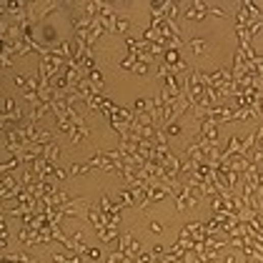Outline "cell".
<instances>
[{"mask_svg":"<svg viewBox=\"0 0 263 263\" xmlns=\"http://www.w3.org/2000/svg\"><path fill=\"white\" fill-rule=\"evenodd\" d=\"M128 28H130V20L123 18V15H118L116 23H113V30H116V33H128Z\"/></svg>","mask_w":263,"mask_h":263,"instance_id":"15","label":"cell"},{"mask_svg":"<svg viewBox=\"0 0 263 263\" xmlns=\"http://www.w3.org/2000/svg\"><path fill=\"white\" fill-rule=\"evenodd\" d=\"M56 123H58L60 133H65V136H70V133H73V120H70L68 116H56Z\"/></svg>","mask_w":263,"mask_h":263,"instance_id":"13","label":"cell"},{"mask_svg":"<svg viewBox=\"0 0 263 263\" xmlns=\"http://www.w3.org/2000/svg\"><path fill=\"white\" fill-rule=\"evenodd\" d=\"M141 248H143L141 241L133 233H120V238H118V243H116V251H120V253H123L125 258H130V261L141 253Z\"/></svg>","mask_w":263,"mask_h":263,"instance_id":"2","label":"cell"},{"mask_svg":"<svg viewBox=\"0 0 263 263\" xmlns=\"http://www.w3.org/2000/svg\"><path fill=\"white\" fill-rule=\"evenodd\" d=\"M23 163H20V158L18 155H10L5 163H0V175H5V173H13V171H18Z\"/></svg>","mask_w":263,"mask_h":263,"instance_id":"11","label":"cell"},{"mask_svg":"<svg viewBox=\"0 0 263 263\" xmlns=\"http://www.w3.org/2000/svg\"><path fill=\"white\" fill-rule=\"evenodd\" d=\"M118 65L123 68V70H133L136 68V56H125V58L118 60Z\"/></svg>","mask_w":263,"mask_h":263,"instance_id":"16","label":"cell"},{"mask_svg":"<svg viewBox=\"0 0 263 263\" xmlns=\"http://www.w3.org/2000/svg\"><path fill=\"white\" fill-rule=\"evenodd\" d=\"M83 258L88 263H100L103 261V251H100V246H88L86 253H83Z\"/></svg>","mask_w":263,"mask_h":263,"instance_id":"12","label":"cell"},{"mask_svg":"<svg viewBox=\"0 0 263 263\" xmlns=\"http://www.w3.org/2000/svg\"><path fill=\"white\" fill-rule=\"evenodd\" d=\"M86 78L90 81V86L95 88L98 93H103V86H106V78H103V73L98 70V68H93V70H88Z\"/></svg>","mask_w":263,"mask_h":263,"instance_id":"7","label":"cell"},{"mask_svg":"<svg viewBox=\"0 0 263 263\" xmlns=\"http://www.w3.org/2000/svg\"><path fill=\"white\" fill-rule=\"evenodd\" d=\"M148 231L150 233H163V223H158V221H148Z\"/></svg>","mask_w":263,"mask_h":263,"instance_id":"18","label":"cell"},{"mask_svg":"<svg viewBox=\"0 0 263 263\" xmlns=\"http://www.w3.org/2000/svg\"><path fill=\"white\" fill-rule=\"evenodd\" d=\"M161 130H163V136H166V138H178V136L183 133V125H180L178 120H171V123H166Z\"/></svg>","mask_w":263,"mask_h":263,"instance_id":"10","label":"cell"},{"mask_svg":"<svg viewBox=\"0 0 263 263\" xmlns=\"http://www.w3.org/2000/svg\"><path fill=\"white\" fill-rule=\"evenodd\" d=\"M208 8H211V3H188V8H186V13H183V18L186 20H201L208 15Z\"/></svg>","mask_w":263,"mask_h":263,"instance_id":"4","label":"cell"},{"mask_svg":"<svg viewBox=\"0 0 263 263\" xmlns=\"http://www.w3.org/2000/svg\"><path fill=\"white\" fill-rule=\"evenodd\" d=\"M188 48L193 50V56H203L205 50H208V45H205L203 38H193V40L188 43Z\"/></svg>","mask_w":263,"mask_h":263,"instance_id":"14","label":"cell"},{"mask_svg":"<svg viewBox=\"0 0 263 263\" xmlns=\"http://www.w3.org/2000/svg\"><path fill=\"white\" fill-rule=\"evenodd\" d=\"M130 113H133V116L150 113V98H136V100H133V106H130Z\"/></svg>","mask_w":263,"mask_h":263,"instance_id":"9","label":"cell"},{"mask_svg":"<svg viewBox=\"0 0 263 263\" xmlns=\"http://www.w3.org/2000/svg\"><path fill=\"white\" fill-rule=\"evenodd\" d=\"M148 68H150L148 63H136V68H133V73H138V75H146V73H148Z\"/></svg>","mask_w":263,"mask_h":263,"instance_id":"19","label":"cell"},{"mask_svg":"<svg viewBox=\"0 0 263 263\" xmlns=\"http://www.w3.org/2000/svg\"><path fill=\"white\" fill-rule=\"evenodd\" d=\"M148 43L143 40H138V38H125V50H128V56H138L141 50H146Z\"/></svg>","mask_w":263,"mask_h":263,"instance_id":"8","label":"cell"},{"mask_svg":"<svg viewBox=\"0 0 263 263\" xmlns=\"http://www.w3.org/2000/svg\"><path fill=\"white\" fill-rule=\"evenodd\" d=\"M18 243L35 246V243H38V231H33L30 226H20V231H18Z\"/></svg>","mask_w":263,"mask_h":263,"instance_id":"6","label":"cell"},{"mask_svg":"<svg viewBox=\"0 0 263 263\" xmlns=\"http://www.w3.org/2000/svg\"><path fill=\"white\" fill-rule=\"evenodd\" d=\"M88 136H90L88 123H78V125H73V133H70V146H81V143H86Z\"/></svg>","mask_w":263,"mask_h":263,"instance_id":"5","label":"cell"},{"mask_svg":"<svg viewBox=\"0 0 263 263\" xmlns=\"http://www.w3.org/2000/svg\"><path fill=\"white\" fill-rule=\"evenodd\" d=\"M171 196H173L178 211H188V208H196V205H198V201L191 196V191H188L186 183H175L173 188H171Z\"/></svg>","mask_w":263,"mask_h":263,"instance_id":"1","label":"cell"},{"mask_svg":"<svg viewBox=\"0 0 263 263\" xmlns=\"http://www.w3.org/2000/svg\"><path fill=\"white\" fill-rule=\"evenodd\" d=\"M86 218H88V223L93 226V231L100 235L103 231H106V216L98 211V205L95 203H90L88 205V211H86Z\"/></svg>","mask_w":263,"mask_h":263,"instance_id":"3","label":"cell"},{"mask_svg":"<svg viewBox=\"0 0 263 263\" xmlns=\"http://www.w3.org/2000/svg\"><path fill=\"white\" fill-rule=\"evenodd\" d=\"M13 258H15V263H38L33 256H28L25 251H15V253H13Z\"/></svg>","mask_w":263,"mask_h":263,"instance_id":"17","label":"cell"}]
</instances>
